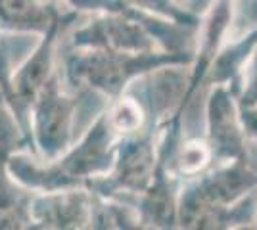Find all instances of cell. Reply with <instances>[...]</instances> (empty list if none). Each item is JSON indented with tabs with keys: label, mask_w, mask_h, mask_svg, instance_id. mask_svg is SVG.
<instances>
[{
	"label": "cell",
	"mask_w": 257,
	"mask_h": 230,
	"mask_svg": "<svg viewBox=\"0 0 257 230\" xmlns=\"http://www.w3.org/2000/svg\"><path fill=\"white\" fill-rule=\"evenodd\" d=\"M4 150H0V209L6 211V209L12 207L14 203V196L10 194V188L6 184V178H4Z\"/></svg>",
	"instance_id": "1"
}]
</instances>
